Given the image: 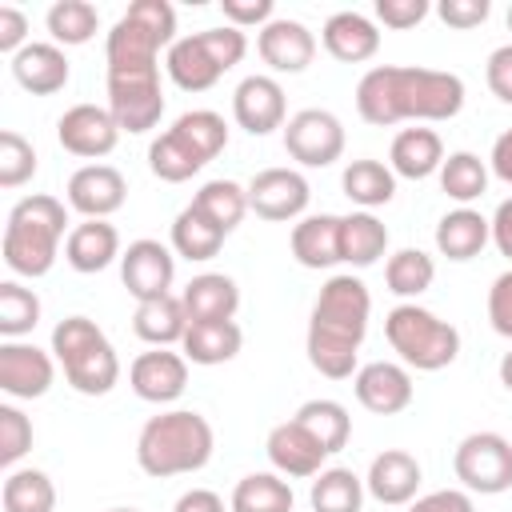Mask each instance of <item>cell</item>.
<instances>
[{
	"label": "cell",
	"mask_w": 512,
	"mask_h": 512,
	"mask_svg": "<svg viewBox=\"0 0 512 512\" xmlns=\"http://www.w3.org/2000/svg\"><path fill=\"white\" fill-rule=\"evenodd\" d=\"M220 12L232 28H264L268 20H276V4L272 0H220Z\"/></svg>",
	"instance_id": "47"
},
{
	"label": "cell",
	"mask_w": 512,
	"mask_h": 512,
	"mask_svg": "<svg viewBox=\"0 0 512 512\" xmlns=\"http://www.w3.org/2000/svg\"><path fill=\"white\" fill-rule=\"evenodd\" d=\"M52 44H88L100 28V12L88 0H56L44 16Z\"/></svg>",
	"instance_id": "41"
},
{
	"label": "cell",
	"mask_w": 512,
	"mask_h": 512,
	"mask_svg": "<svg viewBox=\"0 0 512 512\" xmlns=\"http://www.w3.org/2000/svg\"><path fill=\"white\" fill-rule=\"evenodd\" d=\"M484 80L500 104H512V44L492 48V56L484 64Z\"/></svg>",
	"instance_id": "51"
},
{
	"label": "cell",
	"mask_w": 512,
	"mask_h": 512,
	"mask_svg": "<svg viewBox=\"0 0 512 512\" xmlns=\"http://www.w3.org/2000/svg\"><path fill=\"white\" fill-rule=\"evenodd\" d=\"M424 472H420V460L404 448H384L372 464H368V476H364V488L372 500L380 504H412L416 500V488H420Z\"/></svg>",
	"instance_id": "21"
},
{
	"label": "cell",
	"mask_w": 512,
	"mask_h": 512,
	"mask_svg": "<svg viewBox=\"0 0 512 512\" xmlns=\"http://www.w3.org/2000/svg\"><path fill=\"white\" fill-rule=\"evenodd\" d=\"M444 164V140L436 128H400L388 148V168L404 180H424L440 172Z\"/></svg>",
	"instance_id": "24"
},
{
	"label": "cell",
	"mask_w": 512,
	"mask_h": 512,
	"mask_svg": "<svg viewBox=\"0 0 512 512\" xmlns=\"http://www.w3.org/2000/svg\"><path fill=\"white\" fill-rule=\"evenodd\" d=\"M180 300H184L188 324L192 320H232L236 308H240V288L224 272H200L184 284Z\"/></svg>",
	"instance_id": "26"
},
{
	"label": "cell",
	"mask_w": 512,
	"mask_h": 512,
	"mask_svg": "<svg viewBox=\"0 0 512 512\" xmlns=\"http://www.w3.org/2000/svg\"><path fill=\"white\" fill-rule=\"evenodd\" d=\"M364 480L352 468H324L312 480V512H360L364 508Z\"/></svg>",
	"instance_id": "35"
},
{
	"label": "cell",
	"mask_w": 512,
	"mask_h": 512,
	"mask_svg": "<svg viewBox=\"0 0 512 512\" xmlns=\"http://www.w3.org/2000/svg\"><path fill=\"white\" fill-rule=\"evenodd\" d=\"M264 452H268V460L280 476H316V472H324V460H328L324 444L296 416L268 432Z\"/></svg>",
	"instance_id": "20"
},
{
	"label": "cell",
	"mask_w": 512,
	"mask_h": 512,
	"mask_svg": "<svg viewBox=\"0 0 512 512\" xmlns=\"http://www.w3.org/2000/svg\"><path fill=\"white\" fill-rule=\"evenodd\" d=\"M488 320H492V328L500 336L512 340V268L500 272L492 280V288H488Z\"/></svg>",
	"instance_id": "50"
},
{
	"label": "cell",
	"mask_w": 512,
	"mask_h": 512,
	"mask_svg": "<svg viewBox=\"0 0 512 512\" xmlns=\"http://www.w3.org/2000/svg\"><path fill=\"white\" fill-rule=\"evenodd\" d=\"M240 344H244V332L236 320H192L184 340H180L184 356L192 364H204V368L228 364L240 352Z\"/></svg>",
	"instance_id": "28"
},
{
	"label": "cell",
	"mask_w": 512,
	"mask_h": 512,
	"mask_svg": "<svg viewBox=\"0 0 512 512\" xmlns=\"http://www.w3.org/2000/svg\"><path fill=\"white\" fill-rule=\"evenodd\" d=\"M368 316V284L352 272L328 276L308 316V364L328 380H348L356 372V352L368 336Z\"/></svg>",
	"instance_id": "2"
},
{
	"label": "cell",
	"mask_w": 512,
	"mask_h": 512,
	"mask_svg": "<svg viewBox=\"0 0 512 512\" xmlns=\"http://www.w3.org/2000/svg\"><path fill=\"white\" fill-rule=\"evenodd\" d=\"M352 388H356V400L376 416H396L412 404V376L404 364H392V360H372L356 368Z\"/></svg>",
	"instance_id": "19"
},
{
	"label": "cell",
	"mask_w": 512,
	"mask_h": 512,
	"mask_svg": "<svg viewBox=\"0 0 512 512\" xmlns=\"http://www.w3.org/2000/svg\"><path fill=\"white\" fill-rule=\"evenodd\" d=\"M40 324V296L16 280L0 284V336L20 340Z\"/></svg>",
	"instance_id": "43"
},
{
	"label": "cell",
	"mask_w": 512,
	"mask_h": 512,
	"mask_svg": "<svg viewBox=\"0 0 512 512\" xmlns=\"http://www.w3.org/2000/svg\"><path fill=\"white\" fill-rule=\"evenodd\" d=\"M408 512H476L472 496L460 492V488H440V492H428V496H416L408 504Z\"/></svg>",
	"instance_id": "52"
},
{
	"label": "cell",
	"mask_w": 512,
	"mask_h": 512,
	"mask_svg": "<svg viewBox=\"0 0 512 512\" xmlns=\"http://www.w3.org/2000/svg\"><path fill=\"white\" fill-rule=\"evenodd\" d=\"M504 20H508V32H512V4H508V16Z\"/></svg>",
	"instance_id": "58"
},
{
	"label": "cell",
	"mask_w": 512,
	"mask_h": 512,
	"mask_svg": "<svg viewBox=\"0 0 512 512\" xmlns=\"http://www.w3.org/2000/svg\"><path fill=\"white\" fill-rule=\"evenodd\" d=\"M428 12H432L428 0H376V20H380L384 28H396V32L416 28Z\"/></svg>",
	"instance_id": "48"
},
{
	"label": "cell",
	"mask_w": 512,
	"mask_h": 512,
	"mask_svg": "<svg viewBox=\"0 0 512 512\" xmlns=\"http://www.w3.org/2000/svg\"><path fill=\"white\" fill-rule=\"evenodd\" d=\"M248 52V36L232 24L224 28H204V32H192V36H180L168 56H164V68L172 76L176 88L184 92H204L212 88L228 68H236Z\"/></svg>",
	"instance_id": "6"
},
{
	"label": "cell",
	"mask_w": 512,
	"mask_h": 512,
	"mask_svg": "<svg viewBox=\"0 0 512 512\" xmlns=\"http://www.w3.org/2000/svg\"><path fill=\"white\" fill-rule=\"evenodd\" d=\"M384 280H388V292H396V296H420L436 280V260L420 248H400L388 256Z\"/></svg>",
	"instance_id": "42"
},
{
	"label": "cell",
	"mask_w": 512,
	"mask_h": 512,
	"mask_svg": "<svg viewBox=\"0 0 512 512\" xmlns=\"http://www.w3.org/2000/svg\"><path fill=\"white\" fill-rule=\"evenodd\" d=\"M52 356L80 396H108L120 380V356L104 328L88 316H64L52 328Z\"/></svg>",
	"instance_id": "5"
},
{
	"label": "cell",
	"mask_w": 512,
	"mask_h": 512,
	"mask_svg": "<svg viewBox=\"0 0 512 512\" xmlns=\"http://www.w3.org/2000/svg\"><path fill=\"white\" fill-rule=\"evenodd\" d=\"M28 448H32V420L20 408L0 404V464L12 468Z\"/></svg>",
	"instance_id": "46"
},
{
	"label": "cell",
	"mask_w": 512,
	"mask_h": 512,
	"mask_svg": "<svg viewBox=\"0 0 512 512\" xmlns=\"http://www.w3.org/2000/svg\"><path fill=\"white\" fill-rule=\"evenodd\" d=\"M192 204H196L220 232H232V228L244 220V212H248V188H240L236 180H208V184L192 196Z\"/></svg>",
	"instance_id": "40"
},
{
	"label": "cell",
	"mask_w": 512,
	"mask_h": 512,
	"mask_svg": "<svg viewBox=\"0 0 512 512\" xmlns=\"http://www.w3.org/2000/svg\"><path fill=\"white\" fill-rule=\"evenodd\" d=\"M492 172L504 180V184H512V128L508 132H500L496 136V144H492Z\"/></svg>",
	"instance_id": "56"
},
{
	"label": "cell",
	"mask_w": 512,
	"mask_h": 512,
	"mask_svg": "<svg viewBox=\"0 0 512 512\" xmlns=\"http://www.w3.org/2000/svg\"><path fill=\"white\" fill-rule=\"evenodd\" d=\"M172 132H180L204 160H216V156L228 148V124H224V116L212 112V108H192V112L176 116Z\"/></svg>",
	"instance_id": "44"
},
{
	"label": "cell",
	"mask_w": 512,
	"mask_h": 512,
	"mask_svg": "<svg viewBox=\"0 0 512 512\" xmlns=\"http://www.w3.org/2000/svg\"><path fill=\"white\" fill-rule=\"evenodd\" d=\"M0 504H4V512H52L56 508V488H52L48 472L16 468V472L4 476Z\"/></svg>",
	"instance_id": "38"
},
{
	"label": "cell",
	"mask_w": 512,
	"mask_h": 512,
	"mask_svg": "<svg viewBox=\"0 0 512 512\" xmlns=\"http://www.w3.org/2000/svg\"><path fill=\"white\" fill-rule=\"evenodd\" d=\"M388 252V228L372 212L340 216V260L352 268H368Z\"/></svg>",
	"instance_id": "31"
},
{
	"label": "cell",
	"mask_w": 512,
	"mask_h": 512,
	"mask_svg": "<svg viewBox=\"0 0 512 512\" xmlns=\"http://www.w3.org/2000/svg\"><path fill=\"white\" fill-rule=\"evenodd\" d=\"M120 280L136 296V304L168 296V288L176 280V256L160 240H132L120 256Z\"/></svg>",
	"instance_id": "14"
},
{
	"label": "cell",
	"mask_w": 512,
	"mask_h": 512,
	"mask_svg": "<svg viewBox=\"0 0 512 512\" xmlns=\"http://www.w3.org/2000/svg\"><path fill=\"white\" fill-rule=\"evenodd\" d=\"M56 140L64 152L84 156V160H100L116 148L120 140V124L112 120L108 108L100 104H72L60 120H56Z\"/></svg>",
	"instance_id": "13"
},
{
	"label": "cell",
	"mask_w": 512,
	"mask_h": 512,
	"mask_svg": "<svg viewBox=\"0 0 512 512\" xmlns=\"http://www.w3.org/2000/svg\"><path fill=\"white\" fill-rule=\"evenodd\" d=\"M440 188L460 208H468L472 200H480L488 192V164L476 152H448L440 164Z\"/></svg>",
	"instance_id": "39"
},
{
	"label": "cell",
	"mask_w": 512,
	"mask_h": 512,
	"mask_svg": "<svg viewBox=\"0 0 512 512\" xmlns=\"http://www.w3.org/2000/svg\"><path fill=\"white\" fill-rule=\"evenodd\" d=\"M28 40V16L12 4H0V52H20Z\"/></svg>",
	"instance_id": "53"
},
{
	"label": "cell",
	"mask_w": 512,
	"mask_h": 512,
	"mask_svg": "<svg viewBox=\"0 0 512 512\" xmlns=\"http://www.w3.org/2000/svg\"><path fill=\"white\" fill-rule=\"evenodd\" d=\"M492 240V220H484L476 208H452L436 224V248L448 260H472Z\"/></svg>",
	"instance_id": "27"
},
{
	"label": "cell",
	"mask_w": 512,
	"mask_h": 512,
	"mask_svg": "<svg viewBox=\"0 0 512 512\" xmlns=\"http://www.w3.org/2000/svg\"><path fill=\"white\" fill-rule=\"evenodd\" d=\"M116 256H124V252H120V232H116L108 220H80V224L68 232V240H64V260H68L76 272H84V276L104 272Z\"/></svg>",
	"instance_id": "25"
},
{
	"label": "cell",
	"mask_w": 512,
	"mask_h": 512,
	"mask_svg": "<svg viewBox=\"0 0 512 512\" xmlns=\"http://www.w3.org/2000/svg\"><path fill=\"white\" fill-rule=\"evenodd\" d=\"M384 336H388L392 352L416 372H440L460 356L456 324L440 320L436 312H428L420 304H396L384 316Z\"/></svg>",
	"instance_id": "7"
},
{
	"label": "cell",
	"mask_w": 512,
	"mask_h": 512,
	"mask_svg": "<svg viewBox=\"0 0 512 512\" xmlns=\"http://www.w3.org/2000/svg\"><path fill=\"white\" fill-rule=\"evenodd\" d=\"M488 12H492L488 0H440V4H436V16H440L448 28H460V32L480 28V24L488 20Z\"/></svg>",
	"instance_id": "49"
},
{
	"label": "cell",
	"mask_w": 512,
	"mask_h": 512,
	"mask_svg": "<svg viewBox=\"0 0 512 512\" xmlns=\"http://www.w3.org/2000/svg\"><path fill=\"white\" fill-rule=\"evenodd\" d=\"M132 328L144 344H156V348H168V344H180L184 332H188V312H184V300L180 296H156V300H140L136 304V316H132Z\"/></svg>",
	"instance_id": "30"
},
{
	"label": "cell",
	"mask_w": 512,
	"mask_h": 512,
	"mask_svg": "<svg viewBox=\"0 0 512 512\" xmlns=\"http://www.w3.org/2000/svg\"><path fill=\"white\" fill-rule=\"evenodd\" d=\"M328 56H336L340 64H360V60H372L380 52V28L364 16V12H332L324 20V32H320Z\"/></svg>",
	"instance_id": "22"
},
{
	"label": "cell",
	"mask_w": 512,
	"mask_h": 512,
	"mask_svg": "<svg viewBox=\"0 0 512 512\" xmlns=\"http://www.w3.org/2000/svg\"><path fill=\"white\" fill-rule=\"evenodd\" d=\"M224 236L196 204L180 208V216L172 220V248L184 256V260H212L220 248H224Z\"/></svg>",
	"instance_id": "34"
},
{
	"label": "cell",
	"mask_w": 512,
	"mask_h": 512,
	"mask_svg": "<svg viewBox=\"0 0 512 512\" xmlns=\"http://www.w3.org/2000/svg\"><path fill=\"white\" fill-rule=\"evenodd\" d=\"M56 364L44 348L24 344V340H4L0 344V388L16 400H36L52 388Z\"/></svg>",
	"instance_id": "16"
},
{
	"label": "cell",
	"mask_w": 512,
	"mask_h": 512,
	"mask_svg": "<svg viewBox=\"0 0 512 512\" xmlns=\"http://www.w3.org/2000/svg\"><path fill=\"white\" fill-rule=\"evenodd\" d=\"M292 484L276 472H248L232 488V512H292Z\"/></svg>",
	"instance_id": "37"
},
{
	"label": "cell",
	"mask_w": 512,
	"mask_h": 512,
	"mask_svg": "<svg viewBox=\"0 0 512 512\" xmlns=\"http://www.w3.org/2000/svg\"><path fill=\"white\" fill-rule=\"evenodd\" d=\"M172 512H224V500H220L212 488H192V492H184V496L176 500Z\"/></svg>",
	"instance_id": "55"
},
{
	"label": "cell",
	"mask_w": 512,
	"mask_h": 512,
	"mask_svg": "<svg viewBox=\"0 0 512 512\" xmlns=\"http://www.w3.org/2000/svg\"><path fill=\"white\" fill-rule=\"evenodd\" d=\"M312 200L308 180L296 168H264L248 180V212L260 220H296Z\"/></svg>",
	"instance_id": "11"
},
{
	"label": "cell",
	"mask_w": 512,
	"mask_h": 512,
	"mask_svg": "<svg viewBox=\"0 0 512 512\" xmlns=\"http://www.w3.org/2000/svg\"><path fill=\"white\" fill-rule=\"evenodd\" d=\"M256 52L272 72H304L316 56V36L308 32V24L276 16L256 32Z\"/></svg>",
	"instance_id": "18"
},
{
	"label": "cell",
	"mask_w": 512,
	"mask_h": 512,
	"mask_svg": "<svg viewBox=\"0 0 512 512\" xmlns=\"http://www.w3.org/2000/svg\"><path fill=\"white\" fill-rule=\"evenodd\" d=\"M208 160L180 136V132H160L156 140H152V148H148V168H152V176H160L164 184H184V180H192L200 168H204Z\"/></svg>",
	"instance_id": "33"
},
{
	"label": "cell",
	"mask_w": 512,
	"mask_h": 512,
	"mask_svg": "<svg viewBox=\"0 0 512 512\" xmlns=\"http://www.w3.org/2000/svg\"><path fill=\"white\" fill-rule=\"evenodd\" d=\"M108 512H136V508H108Z\"/></svg>",
	"instance_id": "59"
},
{
	"label": "cell",
	"mask_w": 512,
	"mask_h": 512,
	"mask_svg": "<svg viewBox=\"0 0 512 512\" xmlns=\"http://www.w3.org/2000/svg\"><path fill=\"white\" fill-rule=\"evenodd\" d=\"M108 112L120 132H148L164 116L160 64L148 68H108Z\"/></svg>",
	"instance_id": "8"
},
{
	"label": "cell",
	"mask_w": 512,
	"mask_h": 512,
	"mask_svg": "<svg viewBox=\"0 0 512 512\" xmlns=\"http://www.w3.org/2000/svg\"><path fill=\"white\" fill-rule=\"evenodd\" d=\"M128 384L148 404H172L188 388V356L168 352V348L140 352L132 360V368H128Z\"/></svg>",
	"instance_id": "15"
},
{
	"label": "cell",
	"mask_w": 512,
	"mask_h": 512,
	"mask_svg": "<svg viewBox=\"0 0 512 512\" xmlns=\"http://www.w3.org/2000/svg\"><path fill=\"white\" fill-rule=\"evenodd\" d=\"M32 176H36V148L20 132L4 128L0 132V188H20Z\"/></svg>",
	"instance_id": "45"
},
{
	"label": "cell",
	"mask_w": 512,
	"mask_h": 512,
	"mask_svg": "<svg viewBox=\"0 0 512 512\" xmlns=\"http://www.w3.org/2000/svg\"><path fill=\"white\" fill-rule=\"evenodd\" d=\"M292 256L316 272L340 264V216H332V212L304 216L292 228Z\"/></svg>",
	"instance_id": "29"
},
{
	"label": "cell",
	"mask_w": 512,
	"mask_h": 512,
	"mask_svg": "<svg viewBox=\"0 0 512 512\" xmlns=\"http://www.w3.org/2000/svg\"><path fill=\"white\" fill-rule=\"evenodd\" d=\"M296 420L324 444L328 456L340 452V448L348 444V436H352V416H348V408H344L340 400H328V396L304 400V404L296 408Z\"/></svg>",
	"instance_id": "36"
},
{
	"label": "cell",
	"mask_w": 512,
	"mask_h": 512,
	"mask_svg": "<svg viewBox=\"0 0 512 512\" xmlns=\"http://www.w3.org/2000/svg\"><path fill=\"white\" fill-rule=\"evenodd\" d=\"M452 472L468 492L500 496L512 488V440L500 432H468L452 452Z\"/></svg>",
	"instance_id": "9"
},
{
	"label": "cell",
	"mask_w": 512,
	"mask_h": 512,
	"mask_svg": "<svg viewBox=\"0 0 512 512\" xmlns=\"http://www.w3.org/2000/svg\"><path fill=\"white\" fill-rule=\"evenodd\" d=\"M460 108H464V80L440 68L380 64L368 68L356 84V112L380 128L400 120H452Z\"/></svg>",
	"instance_id": "1"
},
{
	"label": "cell",
	"mask_w": 512,
	"mask_h": 512,
	"mask_svg": "<svg viewBox=\"0 0 512 512\" xmlns=\"http://www.w3.org/2000/svg\"><path fill=\"white\" fill-rule=\"evenodd\" d=\"M500 384L512 392V352H504V360H500Z\"/></svg>",
	"instance_id": "57"
},
{
	"label": "cell",
	"mask_w": 512,
	"mask_h": 512,
	"mask_svg": "<svg viewBox=\"0 0 512 512\" xmlns=\"http://www.w3.org/2000/svg\"><path fill=\"white\" fill-rule=\"evenodd\" d=\"M12 76L24 92L32 96H52L68 84V56L60 44H44V40H32L24 44L16 56H12Z\"/></svg>",
	"instance_id": "23"
},
{
	"label": "cell",
	"mask_w": 512,
	"mask_h": 512,
	"mask_svg": "<svg viewBox=\"0 0 512 512\" xmlns=\"http://www.w3.org/2000/svg\"><path fill=\"white\" fill-rule=\"evenodd\" d=\"M284 152L304 168H328L344 156V124L328 108H300L284 124Z\"/></svg>",
	"instance_id": "10"
},
{
	"label": "cell",
	"mask_w": 512,
	"mask_h": 512,
	"mask_svg": "<svg viewBox=\"0 0 512 512\" xmlns=\"http://www.w3.org/2000/svg\"><path fill=\"white\" fill-rule=\"evenodd\" d=\"M492 244L500 248V256L512 260V196L500 200V208H496V216H492Z\"/></svg>",
	"instance_id": "54"
},
{
	"label": "cell",
	"mask_w": 512,
	"mask_h": 512,
	"mask_svg": "<svg viewBox=\"0 0 512 512\" xmlns=\"http://www.w3.org/2000/svg\"><path fill=\"white\" fill-rule=\"evenodd\" d=\"M340 184H344V196L352 204H360V212H372V208H380V204H388L396 196V172L388 164H380V160H368V156L352 160L344 168Z\"/></svg>",
	"instance_id": "32"
},
{
	"label": "cell",
	"mask_w": 512,
	"mask_h": 512,
	"mask_svg": "<svg viewBox=\"0 0 512 512\" xmlns=\"http://www.w3.org/2000/svg\"><path fill=\"white\" fill-rule=\"evenodd\" d=\"M232 116L248 136H268L288 124V100L276 76H244L232 92Z\"/></svg>",
	"instance_id": "12"
},
{
	"label": "cell",
	"mask_w": 512,
	"mask_h": 512,
	"mask_svg": "<svg viewBox=\"0 0 512 512\" xmlns=\"http://www.w3.org/2000/svg\"><path fill=\"white\" fill-rule=\"evenodd\" d=\"M64 228H68V212L56 196H48V192L24 196L20 204H12L8 224H4V244H0L4 264L16 276H32V280L52 272L60 240H68Z\"/></svg>",
	"instance_id": "4"
},
{
	"label": "cell",
	"mask_w": 512,
	"mask_h": 512,
	"mask_svg": "<svg viewBox=\"0 0 512 512\" xmlns=\"http://www.w3.org/2000/svg\"><path fill=\"white\" fill-rule=\"evenodd\" d=\"M128 196V180L112 164H84L68 176V208H76L84 220L112 216Z\"/></svg>",
	"instance_id": "17"
},
{
	"label": "cell",
	"mask_w": 512,
	"mask_h": 512,
	"mask_svg": "<svg viewBox=\"0 0 512 512\" xmlns=\"http://www.w3.org/2000/svg\"><path fill=\"white\" fill-rule=\"evenodd\" d=\"M212 448H216L212 424L192 408H172V412L152 416L140 428L136 464L156 480L184 476V472H200L212 460Z\"/></svg>",
	"instance_id": "3"
}]
</instances>
